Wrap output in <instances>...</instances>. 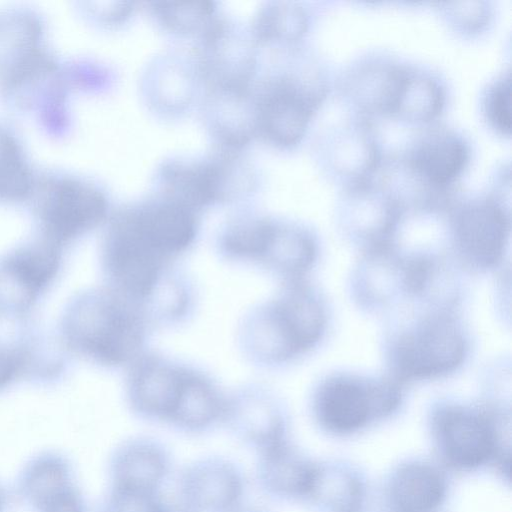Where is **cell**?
Returning <instances> with one entry per match:
<instances>
[{
  "mask_svg": "<svg viewBox=\"0 0 512 512\" xmlns=\"http://www.w3.org/2000/svg\"><path fill=\"white\" fill-rule=\"evenodd\" d=\"M197 231L195 211L162 196L117 210L101 245V264L114 289L130 299L153 293L165 265Z\"/></svg>",
  "mask_w": 512,
  "mask_h": 512,
  "instance_id": "cell-1",
  "label": "cell"
},
{
  "mask_svg": "<svg viewBox=\"0 0 512 512\" xmlns=\"http://www.w3.org/2000/svg\"><path fill=\"white\" fill-rule=\"evenodd\" d=\"M134 300L114 288L89 289L63 308L59 335L66 350L102 366H119L136 356L144 322Z\"/></svg>",
  "mask_w": 512,
  "mask_h": 512,
  "instance_id": "cell-2",
  "label": "cell"
},
{
  "mask_svg": "<svg viewBox=\"0 0 512 512\" xmlns=\"http://www.w3.org/2000/svg\"><path fill=\"white\" fill-rule=\"evenodd\" d=\"M326 313L318 296L299 279L252 316L246 339L266 362H283L311 349L322 337Z\"/></svg>",
  "mask_w": 512,
  "mask_h": 512,
  "instance_id": "cell-3",
  "label": "cell"
},
{
  "mask_svg": "<svg viewBox=\"0 0 512 512\" xmlns=\"http://www.w3.org/2000/svg\"><path fill=\"white\" fill-rule=\"evenodd\" d=\"M32 195L35 235L63 250L98 226L107 214L104 193L77 176H45L35 181Z\"/></svg>",
  "mask_w": 512,
  "mask_h": 512,
  "instance_id": "cell-4",
  "label": "cell"
},
{
  "mask_svg": "<svg viewBox=\"0 0 512 512\" xmlns=\"http://www.w3.org/2000/svg\"><path fill=\"white\" fill-rule=\"evenodd\" d=\"M213 387L200 373L150 356L136 363L128 389L138 413L179 426L204 404Z\"/></svg>",
  "mask_w": 512,
  "mask_h": 512,
  "instance_id": "cell-5",
  "label": "cell"
},
{
  "mask_svg": "<svg viewBox=\"0 0 512 512\" xmlns=\"http://www.w3.org/2000/svg\"><path fill=\"white\" fill-rule=\"evenodd\" d=\"M327 91V81L317 67L302 74H283L270 79L255 104L254 129L274 145L297 144Z\"/></svg>",
  "mask_w": 512,
  "mask_h": 512,
  "instance_id": "cell-6",
  "label": "cell"
},
{
  "mask_svg": "<svg viewBox=\"0 0 512 512\" xmlns=\"http://www.w3.org/2000/svg\"><path fill=\"white\" fill-rule=\"evenodd\" d=\"M467 344L455 319L435 313L403 331L390 348L393 379L437 378L455 371L464 361Z\"/></svg>",
  "mask_w": 512,
  "mask_h": 512,
  "instance_id": "cell-7",
  "label": "cell"
},
{
  "mask_svg": "<svg viewBox=\"0 0 512 512\" xmlns=\"http://www.w3.org/2000/svg\"><path fill=\"white\" fill-rule=\"evenodd\" d=\"M63 249L34 235L0 255V320L30 318L54 284Z\"/></svg>",
  "mask_w": 512,
  "mask_h": 512,
  "instance_id": "cell-8",
  "label": "cell"
},
{
  "mask_svg": "<svg viewBox=\"0 0 512 512\" xmlns=\"http://www.w3.org/2000/svg\"><path fill=\"white\" fill-rule=\"evenodd\" d=\"M399 382L349 374L334 375L320 385L315 410L327 429L348 433L363 427L370 418L393 410L399 403Z\"/></svg>",
  "mask_w": 512,
  "mask_h": 512,
  "instance_id": "cell-9",
  "label": "cell"
},
{
  "mask_svg": "<svg viewBox=\"0 0 512 512\" xmlns=\"http://www.w3.org/2000/svg\"><path fill=\"white\" fill-rule=\"evenodd\" d=\"M469 158V144L460 133L447 126H433L408 147L403 167L408 176L424 188L423 204L433 208L449 202L451 187L463 173Z\"/></svg>",
  "mask_w": 512,
  "mask_h": 512,
  "instance_id": "cell-10",
  "label": "cell"
},
{
  "mask_svg": "<svg viewBox=\"0 0 512 512\" xmlns=\"http://www.w3.org/2000/svg\"><path fill=\"white\" fill-rule=\"evenodd\" d=\"M451 226L455 249L467 265L486 270L501 261L510 235V214L501 197L487 194L458 204Z\"/></svg>",
  "mask_w": 512,
  "mask_h": 512,
  "instance_id": "cell-11",
  "label": "cell"
},
{
  "mask_svg": "<svg viewBox=\"0 0 512 512\" xmlns=\"http://www.w3.org/2000/svg\"><path fill=\"white\" fill-rule=\"evenodd\" d=\"M403 210L401 200L372 179L346 188L341 204L344 224L365 242L367 251L391 246Z\"/></svg>",
  "mask_w": 512,
  "mask_h": 512,
  "instance_id": "cell-12",
  "label": "cell"
},
{
  "mask_svg": "<svg viewBox=\"0 0 512 512\" xmlns=\"http://www.w3.org/2000/svg\"><path fill=\"white\" fill-rule=\"evenodd\" d=\"M407 69L390 58L368 56L345 71L341 90L361 116H393Z\"/></svg>",
  "mask_w": 512,
  "mask_h": 512,
  "instance_id": "cell-13",
  "label": "cell"
},
{
  "mask_svg": "<svg viewBox=\"0 0 512 512\" xmlns=\"http://www.w3.org/2000/svg\"><path fill=\"white\" fill-rule=\"evenodd\" d=\"M380 162L372 127L360 117L347 120L324 136V163L346 188L371 180Z\"/></svg>",
  "mask_w": 512,
  "mask_h": 512,
  "instance_id": "cell-14",
  "label": "cell"
},
{
  "mask_svg": "<svg viewBox=\"0 0 512 512\" xmlns=\"http://www.w3.org/2000/svg\"><path fill=\"white\" fill-rule=\"evenodd\" d=\"M243 488L241 472L221 458L191 464L180 480V496L189 512H226L238 505Z\"/></svg>",
  "mask_w": 512,
  "mask_h": 512,
  "instance_id": "cell-15",
  "label": "cell"
},
{
  "mask_svg": "<svg viewBox=\"0 0 512 512\" xmlns=\"http://www.w3.org/2000/svg\"><path fill=\"white\" fill-rule=\"evenodd\" d=\"M230 160L225 156L201 161H175L161 173L163 195L192 210L223 199L227 194Z\"/></svg>",
  "mask_w": 512,
  "mask_h": 512,
  "instance_id": "cell-16",
  "label": "cell"
},
{
  "mask_svg": "<svg viewBox=\"0 0 512 512\" xmlns=\"http://www.w3.org/2000/svg\"><path fill=\"white\" fill-rule=\"evenodd\" d=\"M435 423L440 445L454 464L474 467L492 455L494 432L488 420L480 413L449 406L438 412Z\"/></svg>",
  "mask_w": 512,
  "mask_h": 512,
  "instance_id": "cell-17",
  "label": "cell"
},
{
  "mask_svg": "<svg viewBox=\"0 0 512 512\" xmlns=\"http://www.w3.org/2000/svg\"><path fill=\"white\" fill-rule=\"evenodd\" d=\"M168 467V456L159 444L142 439L130 441L114 457V488L156 492Z\"/></svg>",
  "mask_w": 512,
  "mask_h": 512,
  "instance_id": "cell-18",
  "label": "cell"
},
{
  "mask_svg": "<svg viewBox=\"0 0 512 512\" xmlns=\"http://www.w3.org/2000/svg\"><path fill=\"white\" fill-rule=\"evenodd\" d=\"M258 473L266 489L281 495L305 493L315 481L313 471L283 440L261 450Z\"/></svg>",
  "mask_w": 512,
  "mask_h": 512,
  "instance_id": "cell-19",
  "label": "cell"
},
{
  "mask_svg": "<svg viewBox=\"0 0 512 512\" xmlns=\"http://www.w3.org/2000/svg\"><path fill=\"white\" fill-rule=\"evenodd\" d=\"M445 89L430 72L408 66L393 117L411 123H429L443 110Z\"/></svg>",
  "mask_w": 512,
  "mask_h": 512,
  "instance_id": "cell-20",
  "label": "cell"
},
{
  "mask_svg": "<svg viewBox=\"0 0 512 512\" xmlns=\"http://www.w3.org/2000/svg\"><path fill=\"white\" fill-rule=\"evenodd\" d=\"M227 418L236 434L260 451L282 441V421L264 399L227 403Z\"/></svg>",
  "mask_w": 512,
  "mask_h": 512,
  "instance_id": "cell-21",
  "label": "cell"
},
{
  "mask_svg": "<svg viewBox=\"0 0 512 512\" xmlns=\"http://www.w3.org/2000/svg\"><path fill=\"white\" fill-rule=\"evenodd\" d=\"M444 495V482L428 465L410 464L397 472L392 484L395 504L403 512H430Z\"/></svg>",
  "mask_w": 512,
  "mask_h": 512,
  "instance_id": "cell-22",
  "label": "cell"
},
{
  "mask_svg": "<svg viewBox=\"0 0 512 512\" xmlns=\"http://www.w3.org/2000/svg\"><path fill=\"white\" fill-rule=\"evenodd\" d=\"M35 181L21 143L0 126V199L13 201L28 197Z\"/></svg>",
  "mask_w": 512,
  "mask_h": 512,
  "instance_id": "cell-23",
  "label": "cell"
},
{
  "mask_svg": "<svg viewBox=\"0 0 512 512\" xmlns=\"http://www.w3.org/2000/svg\"><path fill=\"white\" fill-rule=\"evenodd\" d=\"M308 16L297 3L274 2L264 8L256 22V34L264 40L293 42L307 30Z\"/></svg>",
  "mask_w": 512,
  "mask_h": 512,
  "instance_id": "cell-24",
  "label": "cell"
},
{
  "mask_svg": "<svg viewBox=\"0 0 512 512\" xmlns=\"http://www.w3.org/2000/svg\"><path fill=\"white\" fill-rule=\"evenodd\" d=\"M153 10L163 25L178 32H191L203 28L214 13L213 3L155 2Z\"/></svg>",
  "mask_w": 512,
  "mask_h": 512,
  "instance_id": "cell-25",
  "label": "cell"
},
{
  "mask_svg": "<svg viewBox=\"0 0 512 512\" xmlns=\"http://www.w3.org/2000/svg\"><path fill=\"white\" fill-rule=\"evenodd\" d=\"M483 113L489 125L503 136L511 132V73H501L486 89L483 102Z\"/></svg>",
  "mask_w": 512,
  "mask_h": 512,
  "instance_id": "cell-26",
  "label": "cell"
},
{
  "mask_svg": "<svg viewBox=\"0 0 512 512\" xmlns=\"http://www.w3.org/2000/svg\"><path fill=\"white\" fill-rule=\"evenodd\" d=\"M440 6L448 23L462 33L479 32L490 21L491 8L486 1L444 2Z\"/></svg>",
  "mask_w": 512,
  "mask_h": 512,
  "instance_id": "cell-27",
  "label": "cell"
},
{
  "mask_svg": "<svg viewBox=\"0 0 512 512\" xmlns=\"http://www.w3.org/2000/svg\"><path fill=\"white\" fill-rule=\"evenodd\" d=\"M168 508L156 492L114 488L108 512H167Z\"/></svg>",
  "mask_w": 512,
  "mask_h": 512,
  "instance_id": "cell-28",
  "label": "cell"
},
{
  "mask_svg": "<svg viewBox=\"0 0 512 512\" xmlns=\"http://www.w3.org/2000/svg\"><path fill=\"white\" fill-rule=\"evenodd\" d=\"M226 512H260V511L251 509V508H243V507H240L237 505L234 508H232Z\"/></svg>",
  "mask_w": 512,
  "mask_h": 512,
  "instance_id": "cell-29",
  "label": "cell"
},
{
  "mask_svg": "<svg viewBox=\"0 0 512 512\" xmlns=\"http://www.w3.org/2000/svg\"><path fill=\"white\" fill-rule=\"evenodd\" d=\"M167 512H177V511H174L173 509L168 508Z\"/></svg>",
  "mask_w": 512,
  "mask_h": 512,
  "instance_id": "cell-30",
  "label": "cell"
}]
</instances>
